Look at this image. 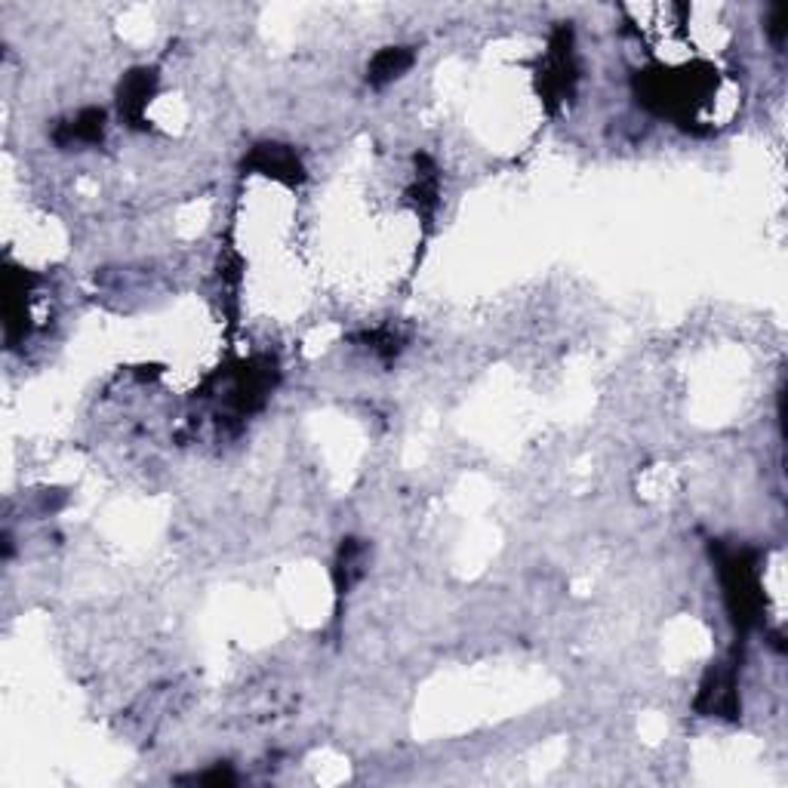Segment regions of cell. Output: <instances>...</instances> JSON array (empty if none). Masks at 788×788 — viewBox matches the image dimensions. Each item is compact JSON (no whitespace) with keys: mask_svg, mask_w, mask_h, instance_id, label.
Instances as JSON below:
<instances>
[{"mask_svg":"<svg viewBox=\"0 0 788 788\" xmlns=\"http://www.w3.org/2000/svg\"><path fill=\"white\" fill-rule=\"evenodd\" d=\"M718 573L724 601L730 610L736 632H751L761 623L764 582L758 570V552L751 549H718Z\"/></svg>","mask_w":788,"mask_h":788,"instance_id":"6da1fadb","label":"cell"},{"mask_svg":"<svg viewBox=\"0 0 788 788\" xmlns=\"http://www.w3.org/2000/svg\"><path fill=\"white\" fill-rule=\"evenodd\" d=\"M696 708L703 715L718 718H736L739 715V693H736V665H718L708 672V678L699 687Z\"/></svg>","mask_w":788,"mask_h":788,"instance_id":"3957f363","label":"cell"},{"mask_svg":"<svg viewBox=\"0 0 788 788\" xmlns=\"http://www.w3.org/2000/svg\"><path fill=\"white\" fill-rule=\"evenodd\" d=\"M244 166L253 170V173H263V176H268V180L287 182V185L303 182V173H305L303 164H299V157H296V152H293L290 145H277V142H263V145H256V149L249 152L247 161H244Z\"/></svg>","mask_w":788,"mask_h":788,"instance_id":"277c9868","label":"cell"},{"mask_svg":"<svg viewBox=\"0 0 788 788\" xmlns=\"http://www.w3.org/2000/svg\"><path fill=\"white\" fill-rule=\"evenodd\" d=\"M767 31H770L776 47H782V41H786V7H774V13L767 19Z\"/></svg>","mask_w":788,"mask_h":788,"instance_id":"30bf717a","label":"cell"},{"mask_svg":"<svg viewBox=\"0 0 788 788\" xmlns=\"http://www.w3.org/2000/svg\"><path fill=\"white\" fill-rule=\"evenodd\" d=\"M410 65H413V50L410 47H386L367 65V81L373 86H386V83L398 81Z\"/></svg>","mask_w":788,"mask_h":788,"instance_id":"52a82bcc","label":"cell"},{"mask_svg":"<svg viewBox=\"0 0 788 788\" xmlns=\"http://www.w3.org/2000/svg\"><path fill=\"white\" fill-rule=\"evenodd\" d=\"M154 83H157V78L149 69H136L126 74L121 90H117V109H121L124 121H130L133 126L145 121V109L154 96Z\"/></svg>","mask_w":788,"mask_h":788,"instance_id":"5b68a950","label":"cell"},{"mask_svg":"<svg viewBox=\"0 0 788 788\" xmlns=\"http://www.w3.org/2000/svg\"><path fill=\"white\" fill-rule=\"evenodd\" d=\"M576 81H580V69H576V50H573V31L570 28H557L549 41V53H545V62H542L540 71V83H542V96L545 102L557 109L573 99V90H576Z\"/></svg>","mask_w":788,"mask_h":788,"instance_id":"7a4b0ae2","label":"cell"},{"mask_svg":"<svg viewBox=\"0 0 788 788\" xmlns=\"http://www.w3.org/2000/svg\"><path fill=\"white\" fill-rule=\"evenodd\" d=\"M194 782H209V786H232V782H235V774H232V770H222V767H216L213 774L194 776Z\"/></svg>","mask_w":788,"mask_h":788,"instance_id":"8fae6325","label":"cell"},{"mask_svg":"<svg viewBox=\"0 0 788 788\" xmlns=\"http://www.w3.org/2000/svg\"><path fill=\"white\" fill-rule=\"evenodd\" d=\"M102 136H105V111L83 109L65 124L55 126L53 142L62 149H71V145H99Z\"/></svg>","mask_w":788,"mask_h":788,"instance_id":"8992f818","label":"cell"},{"mask_svg":"<svg viewBox=\"0 0 788 788\" xmlns=\"http://www.w3.org/2000/svg\"><path fill=\"white\" fill-rule=\"evenodd\" d=\"M364 564H367V545L360 540H346L336 557L332 567V580H336V595H348V589L364 576Z\"/></svg>","mask_w":788,"mask_h":788,"instance_id":"ba28073f","label":"cell"},{"mask_svg":"<svg viewBox=\"0 0 788 788\" xmlns=\"http://www.w3.org/2000/svg\"><path fill=\"white\" fill-rule=\"evenodd\" d=\"M364 342L373 348L376 355H382V358H395L398 351H401V336L391 330V327H382V330H373V332H364Z\"/></svg>","mask_w":788,"mask_h":788,"instance_id":"9c48e42d","label":"cell"}]
</instances>
